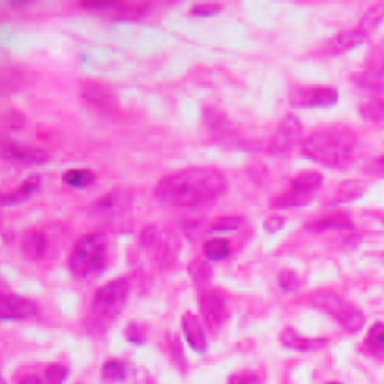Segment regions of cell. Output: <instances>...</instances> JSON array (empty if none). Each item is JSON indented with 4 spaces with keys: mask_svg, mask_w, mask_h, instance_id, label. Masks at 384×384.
I'll return each instance as SVG.
<instances>
[{
    "mask_svg": "<svg viewBox=\"0 0 384 384\" xmlns=\"http://www.w3.org/2000/svg\"><path fill=\"white\" fill-rule=\"evenodd\" d=\"M229 182L218 169L188 167L162 179L154 190L159 203L173 206H201L220 199Z\"/></svg>",
    "mask_w": 384,
    "mask_h": 384,
    "instance_id": "cell-1",
    "label": "cell"
},
{
    "mask_svg": "<svg viewBox=\"0 0 384 384\" xmlns=\"http://www.w3.org/2000/svg\"><path fill=\"white\" fill-rule=\"evenodd\" d=\"M353 132L347 128H322L302 141V152L307 159L327 167H341L354 150Z\"/></svg>",
    "mask_w": 384,
    "mask_h": 384,
    "instance_id": "cell-2",
    "label": "cell"
},
{
    "mask_svg": "<svg viewBox=\"0 0 384 384\" xmlns=\"http://www.w3.org/2000/svg\"><path fill=\"white\" fill-rule=\"evenodd\" d=\"M130 296V281L126 278L113 279L98 289L86 315V330L90 336H103L126 307Z\"/></svg>",
    "mask_w": 384,
    "mask_h": 384,
    "instance_id": "cell-3",
    "label": "cell"
},
{
    "mask_svg": "<svg viewBox=\"0 0 384 384\" xmlns=\"http://www.w3.org/2000/svg\"><path fill=\"white\" fill-rule=\"evenodd\" d=\"M107 238L101 232L84 235L75 242L69 253V272L77 279H92L106 270L107 266Z\"/></svg>",
    "mask_w": 384,
    "mask_h": 384,
    "instance_id": "cell-4",
    "label": "cell"
},
{
    "mask_svg": "<svg viewBox=\"0 0 384 384\" xmlns=\"http://www.w3.org/2000/svg\"><path fill=\"white\" fill-rule=\"evenodd\" d=\"M313 305H317L319 310L327 311L328 315H332L336 319L339 324H341L345 330H349L351 334H356L363 328L366 324V319H363V313L358 307H354L353 304H349L337 296L336 293H328V290H321L313 296Z\"/></svg>",
    "mask_w": 384,
    "mask_h": 384,
    "instance_id": "cell-5",
    "label": "cell"
},
{
    "mask_svg": "<svg viewBox=\"0 0 384 384\" xmlns=\"http://www.w3.org/2000/svg\"><path fill=\"white\" fill-rule=\"evenodd\" d=\"M339 100V92L334 86H296L290 90L289 101L300 109H330Z\"/></svg>",
    "mask_w": 384,
    "mask_h": 384,
    "instance_id": "cell-6",
    "label": "cell"
},
{
    "mask_svg": "<svg viewBox=\"0 0 384 384\" xmlns=\"http://www.w3.org/2000/svg\"><path fill=\"white\" fill-rule=\"evenodd\" d=\"M133 201H135V197H133L132 191L115 190L98 197L94 203H90L89 210L90 214L103 218L124 216L133 208Z\"/></svg>",
    "mask_w": 384,
    "mask_h": 384,
    "instance_id": "cell-7",
    "label": "cell"
},
{
    "mask_svg": "<svg viewBox=\"0 0 384 384\" xmlns=\"http://www.w3.org/2000/svg\"><path fill=\"white\" fill-rule=\"evenodd\" d=\"M302 124L295 115L285 116L276 130L274 137L270 141L269 150L272 154H287L300 142Z\"/></svg>",
    "mask_w": 384,
    "mask_h": 384,
    "instance_id": "cell-8",
    "label": "cell"
},
{
    "mask_svg": "<svg viewBox=\"0 0 384 384\" xmlns=\"http://www.w3.org/2000/svg\"><path fill=\"white\" fill-rule=\"evenodd\" d=\"M225 298L221 293L214 289H206L199 296L201 317L205 319L206 327L210 330H218L225 321Z\"/></svg>",
    "mask_w": 384,
    "mask_h": 384,
    "instance_id": "cell-9",
    "label": "cell"
},
{
    "mask_svg": "<svg viewBox=\"0 0 384 384\" xmlns=\"http://www.w3.org/2000/svg\"><path fill=\"white\" fill-rule=\"evenodd\" d=\"M36 313L38 305L28 298L10 295V293L2 295V302H0V319L2 321H23V319L34 317Z\"/></svg>",
    "mask_w": 384,
    "mask_h": 384,
    "instance_id": "cell-10",
    "label": "cell"
},
{
    "mask_svg": "<svg viewBox=\"0 0 384 384\" xmlns=\"http://www.w3.org/2000/svg\"><path fill=\"white\" fill-rule=\"evenodd\" d=\"M2 158L8 162H17V164H30V165H43L47 164L51 156L45 150L40 148H28L19 147L16 142H10L8 139H2V147H0Z\"/></svg>",
    "mask_w": 384,
    "mask_h": 384,
    "instance_id": "cell-11",
    "label": "cell"
},
{
    "mask_svg": "<svg viewBox=\"0 0 384 384\" xmlns=\"http://www.w3.org/2000/svg\"><path fill=\"white\" fill-rule=\"evenodd\" d=\"M279 339H281L285 347L293 349L296 353H311V351H319V349H324L328 345V339H322V337H304L296 330H293V328H285Z\"/></svg>",
    "mask_w": 384,
    "mask_h": 384,
    "instance_id": "cell-12",
    "label": "cell"
},
{
    "mask_svg": "<svg viewBox=\"0 0 384 384\" xmlns=\"http://www.w3.org/2000/svg\"><path fill=\"white\" fill-rule=\"evenodd\" d=\"M368 38L369 36H366V34H363V32L358 27L353 28V30L339 32L336 38H332L330 42L327 43L324 51H327L328 55H332V57L349 53V51H353V49L358 47V45H362Z\"/></svg>",
    "mask_w": 384,
    "mask_h": 384,
    "instance_id": "cell-13",
    "label": "cell"
},
{
    "mask_svg": "<svg viewBox=\"0 0 384 384\" xmlns=\"http://www.w3.org/2000/svg\"><path fill=\"white\" fill-rule=\"evenodd\" d=\"M182 332H184L186 341L190 343V347L193 349L195 353H206L208 349V339H206V334L201 327L199 319L193 315V313H186L182 317Z\"/></svg>",
    "mask_w": 384,
    "mask_h": 384,
    "instance_id": "cell-14",
    "label": "cell"
},
{
    "mask_svg": "<svg viewBox=\"0 0 384 384\" xmlns=\"http://www.w3.org/2000/svg\"><path fill=\"white\" fill-rule=\"evenodd\" d=\"M42 188V176L40 174H30L27 180H23V184L13 190L11 193H4L0 197V205L2 206H11L19 205V203H25L28 201L34 193H38Z\"/></svg>",
    "mask_w": 384,
    "mask_h": 384,
    "instance_id": "cell-15",
    "label": "cell"
},
{
    "mask_svg": "<svg viewBox=\"0 0 384 384\" xmlns=\"http://www.w3.org/2000/svg\"><path fill=\"white\" fill-rule=\"evenodd\" d=\"M305 229L310 232L351 231V229H354V223L347 214H332V216H324L321 220L311 221V223L305 225Z\"/></svg>",
    "mask_w": 384,
    "mask_h": 384,
    "instance_id": "cell-16",
    "label": "cell"
},
{
    "mask_svg": "<svg viewBox=\"0 0 384 384\" xmlns=\"http://www.w3.org/2000/svg\"><path fill=\"white\" fill-rule=\"evenodd\" d=\"M23 253L27 255L28 259H38L45 257V253L49 249V238L43 235L42 231H28L25 232V237H23Z\"/></svg>",
    "mask_w": 384,
    "mask_h": 384,
    "instance_id": "cell-17",
    "label": "cell"
},
{
    "mask_svg": "<svg viewBox=\"0 0 384 384\" xmlns=\"http://www.w3.org/2000/svg\"><path fill=\"white\" fill-rule=\"evenodd\" d=\"M83 98L89 101L90 106L98 107L101 111L113 109V96L109 94V90H106L98 83H84L83 84Z\"/></svg>",
    "mask_w": 384,
    "mask_h": 384,
    "instance_id": "cell-18",
    "label": "cell"
},
{
    "mask_svg": "<svg viewBox=\"0 0 384 384\" xmlns=\"http://www.w3.org/2000/svg\"><path fill=\"white\" fill-rule=\"evenodd\" d=\"M188 274H190L191 281H193L199 289H208L212 283V269L208 266L206 261H201V259H195L188 264Z\"/></svg>",
    "mask_w": 384,
    "mask_h": 384,
    "instance_id": "cell-19",
    "label": "cell"
},
{
    "mask_svg": "<svg viewBox=\"0 0 384 384\" xmlns=\"http://www.w3.org/2000/svg\"><path fill=\"white\" fill-rule=\"evenodd\" d=\"M383 21H384V4L379 2V4H373L366 13H363L362 21H360L358 28H360L366 36H369V34H373V32L380 27V23Z\"/></svg>",
    "mask_w": 384,
    "mask_h": 384,
    "instance_id": "cell-20",
    "label": "cell"
},
{
    "mask_svg": "<svg viewBox=\"0 0 384 384\" xmlns=\"http://www.w3.org/2000/svg\"><path fill=\"white\" fill-rule=\"evenodd\" d=\"M64 184L69 186V188H77V190H84L89 186L94 184V173L89 171V169H69L66 171L62 176Z\"/></svg>",
    "mask_w": 384,
    "mask_h": 384,
    "instance_id": "cell-21",
    "label": "cell"
},
{
    "mask_svg": "<svg viewBox=\"0 0 384 384\" xmlns=\"http://www.w3.org/2000/svg\"><path fill=\"white\" fill-rule=\"evenodd\" d=\"M311 203V195L300 193V191H289V193L278 195L270 201L272 208H300V206H307Z\"/></svg>",
    "mask_w": 384,
    "mask_h": 384,
    "instance_id": "cell-22",
    "label": "cell"
},
{
    "mask_svg": "<svg viewBox=\"0 0 384 384\" xmlns=\"http://www.w3.org/2000/svg\"><path fill=\"white\" fill-rule=\"evenodd\" d=\"M322 182H324V179H322L321 173H304L290 180V186H293V190L295 191L310 195L311 191L319 190L322 186Z\"/></svg>",
    "mask_w": 384,
    "mask_h": 384,
    "instance_id": "cell-23",
    "label": "cell"
},
{
    "mask_svg": "<svg viewBox=\"0 0 384 384\" xmlns=\"http://www.w3.org/2000/svg\"><path fill=\"white\" fill-rule=\"evenodd\" d=\"M360 115L363 120L373 122V124H380L384 122V98L377 96V98H369L360 106Z\"/></svg>",
    "mask_w": 384,
    "mask_h": 384,
    "instance_id": "cell-24",
    "label": "cell"
},
{
    "mask_svg": "<svg viewBox=\"0 0 384 384\" xmlns=\"http://www.w3.org/2000/svg\"><path fill=\"white\" fill-rule=\"evenodd\" d=\"M353 81L358 84V86H362V89L369 90V92H373V94H379L380 98L384 96V77L379 74H373V72H362V74H354Z\"/></svg>",
    "mask_w": 384,
    "mask_h": 384,
    "instance_id": "cell-25",
    "label": "cell"
},
{
    "mask_svg": "<svg viewBox=\"0 0 384 384\" xmlns=\"http://www.w3.org/2000/svg\"><path fill=\"white\" fill-rule=\"evenodd\" d=\"M101 379L106 384H118L126 379V363L120 360H109L101 366Z\"/></svg>",
    "mask_w": 384,
    "mask_h": 384,
    "instance_id": "cell-26",
    "label": "cell"
},
{
    "mask_svg": "<svg viewBox=\"0 0 384 384\" xmlns=\"http://www.w3.org/2000/svg\"><path fill=\"white\" fill-rule=\"evenodd\" d=\"M205 255L210 261H225L231 257V244L223 238H212L205 244Z\"/></svg>",
    "mask_w": 384,
    "mask_h": 384,
    "instance_id": "cell-27",
    "label": "cell"
},
{
    "mask_svg": "<svg viewBox=\"0 0 384 384\" xmlns=\"http://www.w3.org/2000/svg\"><path fill=\"white\" fill-rule=\"evenodd\" d=\"M148 13V6L145 4H120L116 21H135Z\"/></svg>",
    "mask_w": 384,
    "mask_h": 384,
    "instance_id": "cell-28",
    "label": "cell"
},
{
    "mask_svg": "<svg viewBox=\"0 0 384 384\" xmlns=\"http://www.w3.org/2000/svg\"><path fill=\"white\" fill-rule=\"evenodd\" d=\"M368 345L375 354L384 356V322H375L373 327L369 328Z\"/></svg>",
    "mask_w": 384,
    "mask_h": 384,
    "instance_id": "cell-29",
    "label": "cell"
},
{
    "mask_svg": "<svg viewBox=\"0 0 384 384\" xmlns=\"http://www.w3.org/2000/svg\"><path fill=\"white\" fill-rule=\"evenodd\" d=\"M363 193L362 186H358V182H345V184L339 188V191L336 193L332 205H339V203H349V201L358 199L360 195Z\"/></svg>",
    "mask_w": 384,
    "mask_h": 384,
    "instance_id": "cell-30",
    "label": "cell"
},
{
    "mask_svg": "<svg viewBox=\"0 0 384 384\" xmlns=\"http://www.w3.org/2000/svg\"><path fill=\"white\" fill-rule=\"evenodd\" d=\"M244 223L242 218L238 216H221L218 220H214L208 225V231L212 232H225V231H237L240 229Z\"/></svg>",
    "mask_w": 384,
    "mask_h": 384,
    "instance_id": "cell-31",
    "label": "cell"
},
{
    "mask_svg": "<svg viewBox=\"0 0 384 384\" xmlns=\"http://www.w3.org/2000/svg\"><path fill=\"white\" fill-rule=\"evenodd\" d=\"M366 64H368V72H373V74H379L384 77V42L375 45L369 51Z\"/></svg>",
    "mask_w": 384,
    "mask_h": 384,
    "instance_id": "cell-32",
    "label": "cell"
},
{
    "mask_svg": "<svg viewBox=\"0 0 384 384\" xmlns=\"http://www.w3.org/2000/svg\"><path fill=\"white\" fill-rule=\"evenodd\" d=\"M68 368L62 363H51L45 369V384H64L68 379Z\"/></svg>",
    "mask_w": 384,
    "mask_h": 384,
    "instance_id": "cell-33",
    "label": "cell"
},
{
    "mask_svg": "<svg viewBox=\"0 0 384 384\" xmlns=\"http://www.w3.org/2000/svg\"><path fill=\"white\" fill-rule=\"evenodd\" d=\"M278 283L283 293H293V290L298 289L300 281H298V276L293 270H283V272H279Z\"/></svg>",
    "mask_w": 384,
    "mask_h": 384,
    "instance_id": "cell-34",
    "label": "cell"
},
{
    "mask_svg": "<svg viewBox=\"0 0 384 384\" xmlns=\"http://www.w3.org/2000/svg\"><path fill=\"white\" fill-rule=\"evenodd\" d=\"M220 10H221V6L218 4V2H201V4L191 8L190 13L195 17H210V16L220 13Z\"/></svg>",
    "mask_w": 384,
    "mask_h": 384,
    "instance_id": "cell-35",
    "label": "cell"
},
{
    "mask_svg": "<svg viewBox=\"0 0 384 384\" xmlns=\"http://www.w3.org/2000/svg\"><path fill=\"white\" fill-rule=\"evenodd\" d=\"M156 242H158V229L154 225L142 227L141 232H139V244H141V247L148 249V247H152Z\"/></svg>",
    "mask_w": 384,
    "mask_h": 384,
    "instance_id": "cell-36",
    "label": "cell"
},
{
    "mask_svg": "<svg viewBox=\"0 0 384 384\" xmlns=\"http://www.w3.org/2000/svg\"><path fill=\"white\" fill-rule=\"evenodd\" d=\"M2 122H4V126H8L10 130H21L23 124H25V116L21 113H17L16 109H8L2 115Z\"/></svg>",
    "mask_w": 384,
    "mask_h": 384,
    "instance_id": "cell-37",
    "label": "cell"
},
{
    "mask_svg": "<svg viewBox=\"0 0 384 384\" xmlns=\"http://www.w3.org/2000/svg\"><path fill=\"white\" fill-rule=\"evenodd\" d=\"M126 339L130 343H133V345H145V341H147V337L142 334L141 327H139V324H133V322L126 328Z\"/></svg>",
    "mask_w": 384,
    "mask_h": 384,
    "instance_id": "cell-38",
    "label": "cell"
},
{
    "mask_svg": "<svg viewBox=\"0 0 384 384\" xmlns=\"http://www.w3.org/2000/svg\"><path fill=\"white\" fill-rule=\"evenodd\" d=\"M259 379L255 373L242 371V373H232L229 377V384H257Z\"/></svg>",
    "mask_w": 384,
    "mask_h": 384,
    "instance_id": "cell-39",
    "label": "cell"
},
{
    "mask_svg": "<svg viewBox=\"0 0 384 384\" xmlns=\"http://www.w3.org/2000/svg\"><path fill=\"white\" fill-rule=\"evenodd\" d=\"M171 354L174 356V362H176V366H182V369H186V356H184V351H182V343L179 341V339H173L171 341Z\"/></svg>",
    "mask_w": 384,
    "mask_h": 384,
    "instance_id": "cell-40",
    "label": "cell"
},
{
    "mask_svg": "<svg viewBox=\"0 0 384 384\" xmlns=\"http://www.w3.org/2000/svg\"><path fill=\"white\" fill-rule=\"evenodd\" d=\"M81 4L90 8V10H106V8H115L120 2H113V0H83Z\"/></svg>",
    "mask_w": 384,
    "mask_h": 384,
    "instance_id": "cell-41",
    "label": "cell"
},
{
    "mask_svg": "<svg viewBox=\"0 0 384 384\" xmlns=\"http://www.w3.org/2000/svg\"><path fill=\"white\" fill-rule=\"evenodd\" d=\"M285 225V218L281 216H270L269 220L264 221V229L266 232H278L279 229H283Z\"/></svg>",
    "mask_w": 384,
    "mask_h": 384,
    "instance_id": "cell-42",
    "label": "cell"
},
{
    "mask_svg": "<svg viewBox=\"0 0 384 384\" xmlns=\"http://www.w3.org/2000/svg\"><path fill=\"white\" fill-rule=\"evenodd\" d=\"M371 171H377V173H384V154L383 156H379V158L375 159L373 165H371Z\"/></svg>",
    "mask_w": 384,
    "mask_h": 384,
    "instance_id": "cell-43",
    "label": "cell"
},
{
    "mask_svg": "<svg viewBox=\"0 0 384 384\" xmlns=\"http://www.w3.org/2000/svg\"><path fill=\"white\" fill-rule=\"evenodd\" d=\"M21 384H42V379L36 377V375H28V377H25V379L21 380Z\"/></svg>",
    "mask_w": 384,
    "mask_h": 384,
    "instance_id": "cell-44",
    "label": "cell"
},
{
    "mask_svg": "<svg viewBox=\"0 0 384 384\" xmlns=\"http://www.w3.org/2000/svg\"><path fill=\"white\" fill-rule=\"evenodd\" d=\"M328 384H339V383H328Z\"/></svg>",
    "mask_w": 384,
    "mask_h": 384,
    "instance_id": "cell-45",
    "label": "cell"
},
{
    "mask_svg": "<svg viewBox=\"0 0 384 384\" xmlns=\"http://www.w3.org/2000/svg\"><path fill=\"white\" fill-rule=\"evenodd\" d=\"M0 384H6V380H2V383H0Z\"/></svg>",
    "mask_w": 384,
    "mask_h": 384,
    "instance_id": "cell-46",
    "label": "cell"
}]
</instances>
